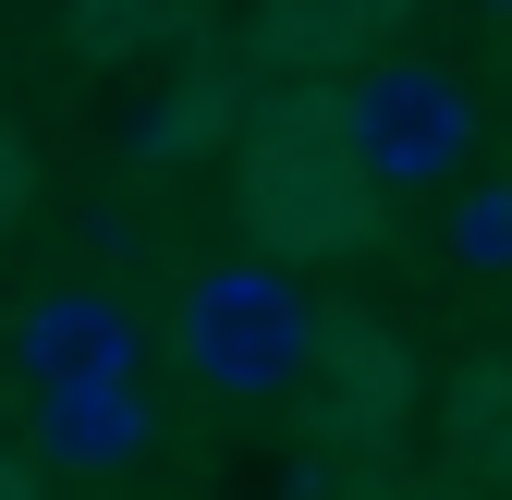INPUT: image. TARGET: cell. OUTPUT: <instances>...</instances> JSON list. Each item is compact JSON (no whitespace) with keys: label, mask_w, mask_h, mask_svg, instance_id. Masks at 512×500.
Segmentation results:
<instances>
[{"label":"cell","mask_w":512,"mask_h":500,"mask_svg":"<svg viewBox=\"0 0 512 500\" xmlns=\"http://www.w3.org/2000/svg\"><path fill=\"white\" fill-rule=\"evenodd\" d=\"M171 354H183V379L220 391V403H269L305 379V354H317V318H305V293L281 269H196L171 305Z\"/></svg>","instance_id":"cell-1"},{"label":"cell","mask_w":512,"mask_h":500,"mask_svg":"<svg viewBox=\"0 0 512 500\" xmlns=\"http://www.w3.org/2000/svg\"><path fill=\"white\" fill-rule=\"evenodd\" d=\"M159 440L147 427V391H135V366H98V379H49L37 391V452L61 476H122Z\"/></svg>","instance_id":"cell-3"},{"label":"cell","mask_w":512,"mask_h":500,"mask_svg":"<svg viewBox=\"0 0 512 500\" xmlns=\"http://www.w3.org/2000/svg\"><path fill=\"white\" fill-rule=\"evenodd\" d=\"M464 147H476V98L439 74V61H378V74L342 98V159H354V183H378V196L452 183Z\"/></svg>","instance_id":"cell-2"},{"label":"cell","mask_w":512,"mask_h":500,"mask_svg":"<svg viewBox=\"0 0 512 500\" xmlns=\"http://www.w3.org/2000/svg\"><path fill=\"white\" fill-rule=\"evenodd\" d=\"M500 13H512V0H500Z\"/></svg>","instance_id":"cell-6"},{"label":"cell","mask_w":512,"mask_h":500,"mask_svg":"<svg viewBox=\"0 0 512 500\" xmlns=\"http://www.w3.org/2000/svg\"><path fill=\"white\" fill-rule=\"evenodd\" d=\"M135 305L122 293H98V281H61V293H37L25 318H13V366L49 391V379H98V366H135Z\"/></svg>","instance_id":"cell-4"},{"label":"cell","mask_w":512,"mask_h":500,"mask_svg":"<svg viewBox=\"0 0 512 500\" xmlns=\"http://www.w3.org/2000/svg\"><path fill=\"white\" fill-rule=\"evenodd\" d=\"M452 257L464 269H512V183H476L452 208Z\"/></svg>","instance_id":"cell-5"}]
</instances>
